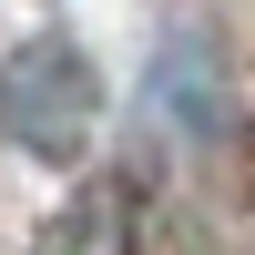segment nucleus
<instances>
[{
	"instance_id": "1",
	"label": "nucleus",
	"mask_w": 255,
	"mask_h": 255,
	"mask_svg": "<svg viewBox=\"0 0 255 255\" xmlns=\"http://www.w3.org/2000/svg\"><path fill=\"white\" fill-rule=\"evenodd\" d=\"M92 113H102V82L72 41H20L0 61V133L31 163H72L92 143Z\"/></svg>"
},
{
	"instance_id": "2",
	"label": "nucleus",
	"mask_w": 255,
	"mask_h": 255,
	"mask_svg": "<svg viewBox=\"0 0 255 255\" xmlns=\"http://www.w3.org/2000/svg\"><path fill=\"white\" fill-rule=\"evenodd\" d=\"M41 255H133V215H123V194L92 184L82 204H61L51 235H41Z\"/></svg>"
}]
</instances>
